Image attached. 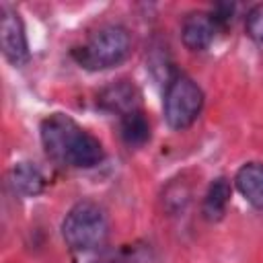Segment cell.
I'll return each instance as SVG.
<instances>
[{"label": "cell", "mask_w": 263, "mask_h": 263, "mask_svg": "<svg viewBox=\"0 0 263 263\" xmlns=\"http://www.w3.org/2000/svg\"><path fill=\"white\" fill-rule=\"evenodd\" d=\"M99 103L107 111L117 113L119 117H123L132 111H138V90L127 80H119V82L109 84L107 88L101 90Z\"/></svg>", "instance_id": "cell-7"}, {"label": "cell", "mask_w": 263, "mask_h": 263, "mask_svg": "<svg viewBox=\"0 0 263 263\" xmlns=\"http://www.w3.org/2000/svg\"><path fill=\"white\" fill-rule=\"evenodd\" d=\"M8 179H10V187L21 197H35L45 187V179L39 166H35L33 162H25V160L12 164Z\"/></svg>", "instance_id": "cell-9"}, {"label": "cell", "mask_w": 263, "mask_h": 263, "mask_svg": "<svg viewBox=\"0 0 263 263\" xmlns=\"http://www.w3.org/2000/svg\"><path fill=\"white\" fill-rule=\"evenodd\" d=\"M0 45H2V55L14 68L25 66L29 62V43H27L25 25H23L18 12H14L10 8H2Z\"/></svg>", "instance_id": "cell-5"}, {"label": "cell", "mask_w": 263, "mask_h": 263, "mask_svg": "<svg viewBox=\"0 0 263 263\" xmlns=\"http://www.w3.org/2000/svg\"><path fill=\"white\" fill-rule=\"evenodd\" d=\"M238 193L257 210H263V162H245L234 177Z\"/></svg>", "instance_id": "cell-8"}, {"label": "cell", "mask_w": 263, "mask_h": 263, "mask_svg": "<svg viewBox=\"0 0 263 263\" xmlns=\"http://www.w3.org/2000/svg\"><path fill=\"white\" fill-rule=\"evenodd\" d=\"M41 144L51 160L76 168H92L105 156L103 144L64 113H51L41 121Z\"/></svg>", "instance_id": "cell-1"}, {"label": "cell", "mask_w": 263, "mask_h": 263, "mask_svg": "<svg viewBox=\"0 0 263 263\" xmlns=\"http://www.w3.org/2000/svg\"><path fill=\"white\" fill-rule=\"evenodd\" d=\"M203 107V92L187 76H177L168 82L164 92V119L173 129L193 125Z\"/></svg>", "instance_id": "cell-4"}, {"label": "cell", "mask_w": 263, "mask_h": 263, "mask_svg": "<svg viewBox=\"0 0 263 263\" xmlns=\"http://www.w3.org/2000/svg\"><path fill=\"white\" fill-rule=\"evenodd\" d=\"M95 263H105V261H95Z\"/></svg>", "instance_id": "cell-13"}, {"label": "cell", "mask_w": 263, "mask_h": 263, "mask_svg": "<svg viewBox=\"0 0 263 263\" xmlns=\"http://www.w3.org/2000/svg\"><path fill=\"white\" fill-rule=\"evenodd\" d=\"M216 29H218L216 14H210V12H203V10L189 12L183 18V25H181L183 45L191 51H203L214 41Z\"/></svg>", "instance_id": "cell-6"}, {"label": "cell", "mask_w": 263, "mask_h": 263, "mask_svg": "<svg viewBox=\"0 0 263 263\" xmlns=\"http://www.w3.org/2000/svg\"><path fill=\"white\" fill-rule=\"evenodd\" d=\"M230 183L224 179V177H218L210 183L208 191H205V197H203V205H201V212H203V218L210 220V222H216L220 220L224 214H226V208L230 203Z\"/></svg>", "instance_id": "cell-10"}, {"label": "cell", "mask_w": 263, "mask_h": 263, "mask_svg": "<svg viewBox=\"0 0 263 263\" xmlns=\"http://www.w3.org/2000/svg\"><path fill=\"white\" fill-rule=\"evenodd\" d=\"M109 220L95 201H78L62 222V236L74 251H92L107 240Z\"/></svg>", "instance_id": "cell-3"}, {"label": "cell", "mask_w": 263, "mask_h": 263, "mask_svg": "<svg viewBox=\"0 0 263 263\" xmlns=\"http://www.w3.org/2000/svg\"><path fill=\"white\" fill-rule=\"evenodd\" d=\"M121 138L132 148L144 146L148 142V138H150V125H148V119L144 117V113L140 109L121 117Z\"/></svg>", "instance_id": "cell-11"}, {"label": "cell", "mask_w": 263, "mask_h": 263, "mask_svg": "<svg viewBox=\"0 0 263 263\" xmlns=\"http://www.w3.org/2000/svg\"><path fill=\"white\" fill-rule=\"evenodd\" d=\"M245 31L257 45H263V4H255L247 12Z\"/></svg>", "instance_id": "cell-12"}, {"label": "cell", "mask_w": 263, "mask_h": 263, "mask_svg": "<svg viewBox=\"0 0 263 263\" xmlns=\"http://www.w3.org/2000/svg\"><path fill=\"white\" fill-rule=\"evenodd\" d=\"M129 51V31L121 25H105L90 33L88 39L74 49V58L86 70H109L125 62Z\"/></svg>", "instance_id": "cell-2"}]
</instances>
